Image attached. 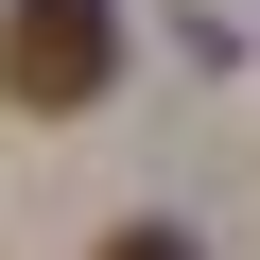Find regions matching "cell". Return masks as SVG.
<instances>
[{"label":"cell","mask_w":260,"mask_h":260,"mask_svg":"<svg viewBox=\"0 0 260 260\" xmlns=\"http://www.w3.org/2000/svg\"><path fill=\"white\" fill-rule=\"evenodd\" d=\"M0 87L35 121L52 104H104L121 87V0H18V18H0Z\"/></svg>","instance_id":"1"},{"label":"cell","mask_w":260,"mask_h":260,"mask_svg":"<svg viewBox=\"0 0 260 260\" xmlns=\"http://www.w3.org/2000/svg\"><path fill=\"white\" fill-rule=\"evenodd\" d=\"M104 260H208V243H191V225H121Z\"/></svg>","instance_id":"2"}]
</instances>
